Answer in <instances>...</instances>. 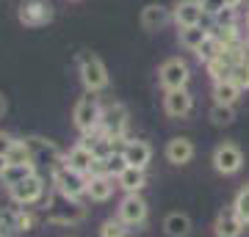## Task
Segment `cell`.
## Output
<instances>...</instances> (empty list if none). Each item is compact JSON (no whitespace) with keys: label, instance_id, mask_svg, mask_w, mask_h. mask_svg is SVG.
<instances>
[{"label":"cell","instance_id":"cell-1","mask_svg":"<svg viewBox=\"0 0 249 237\" xmlns=\"http://www.w3.org/2000/svg\"><path fill=\"white\" fill-rule=\"evenodd\" d=\"M100 119H103V105H100L97 94L86 91L72 108V124L78 127L80 135H94L100 130Z\"/></svg>","mask_w":249,"mask_h":237},{"label":"cell","instance_id":"cell-2","mask_svg":"<svg viewBox=\"0 0 249 237\" xmlns=\"http://www.w3.org/2000/svg\"><path fill=\"white\" fill-rule=\"evenodd\" d=\"M78 75H80V83L86 91L91 94H100V91H106L111 78H108V66L103 63V58L94 53H83L78 58Z\"/></svg>","mask_w":249,"mask_h":237},{"label":"cell","instance_id":"cell-3","mask_svg":"<svg viewBox=\"0 0 249 237\" xmlns=\"http://www.w3.org/2000/svg\"><path fill=\"white\" fill-rule=\"evenodd\" d=\"M86 215H89V210L78 199H64L61 193H55L47 202V221L58 223V226H75L80 221H86Z\"/></svg>","mask_w":249,"mask_h":237},{"label":"cell","instance_id":"cell-4","mask_svg":"<svg viewBox=\"0 0 249 237\" xmlns=\"http://www.w3.org/2000/svg\"><path fill=\"white\" fill-rule=\"evenodd\" d=\"M50 179H53L55 193H61L64 199H78L80 202L86 196V190H89V174H80V171L70 168L67 163L61 168H55L50 174Z\"/></svg>","mask_w":249,"mask_h":237},{"label":"cell","instance_id":"cell-5","mask_svg":"<svg viewBox=\"0 0 249 237\" xmlns=\"http://www.w3.org/2000/svg\"><path fill=\"white\" fill-rule=\"evenodd\" d=\"M25 143H28V149H31L34 163H36V166H45L50 174H53L55 168H61L64 163H67V155L58 149V143H55V141L31 135V138H25Z\"/></svg>","mask_w":249,"mask_h":237},{"label":"cell","instance_id":"cell-6","mask_svg":"<svg viewBox=\"0 0 249 237\" xmlns=\"http://www.w3.org/2000/svg\"><path fill=\"white\" fill-rule=\"evenodd\" d=\"M45 190H47L45 176H42V174H31L28 179L11 185L9 196H11V202L19 204V207H31V204H36V202H42V199H45Z\"/></svg>","mask_w":249,"mask_h":237},{"label":"cell","instance_id":"cell-7","mask_svg":"<svg viewBox=\"0 0 249 237\" xmlns=\"http://www.w3.org/2000/svg\"><path fill=\"white\" fill-rule=\"evenodd\" d=\"M127 119H130V113H127V108L122 102H108L103 108V119H100L97 132H103V135H108V138H114V141H124Z\"/></svg>","mask_w":249,"mask_h":237},{"label":"cell","instance_id":"cell-8","mask_svg":"<svg viewBox=\"0 0 249 237\" xmlns=\"http://www.w3.org/2000/svg\"><path fill=\"white\" fill-rule=\"evenodd\" d=\"M147 215H150V207H147L142 193H124V199L119 202V212H116V218L122 221L124 226H130V229L144 226Z\"/></svg>","mask_w":249,"mask_h":237},{"label":"cell","instance_id":"cell-9","mask_svg":"<svg viewBox=\"0 0 249 237\" xmlns=\"http://www.w3.org/2000/svg\"><path fill=\"white\" fill-rule=\"evenodd\" d=\"M188 80H191V69L183 58H166L158 69V83L166 91H175V88H186Z\"/></svg>","mask_w":249,"mask_h":237},{"label":"cell","instance_id":"cell-10","mask_svg":"<svg viewBox=\"0 0 249 237\" xmlns=\"http://www.w3.org/2000/svg\"><path fill=\"white\" fill-rule=\"evenodd\" d=\"M211 163H213V168L222 176H232L244 168V152H241L235 143L224 141V143H219L213 149V160H211Z\"/></svg>","mask_w":249,"mask_h":237},{"label":"cell","instance_id":"cell-11","mask_svg":"<svg viewBox=\"0 0 249 237\" xmlns=\"http://www.w3.org/2000/svg\"><path fill=\"white\" fill-rule=\"evenodd\" d=\"M17 19L25 28H42L53 22V6L47 0H25L17 9Z\"/></svg>","mask_w":249,"mask_h":237},{"label":"cell","instance_id":"cell-12","mask_svg":"<svg viewBox=\"0 0 249 237\" xmlns=\"http://www.w3.org/2000/svg\"><path fill=\"white\" fill-rule=\"evenodd\" d=\"M163 111H166V116H172V119H186V116L194 111V97H191V91H188V88L166 91V97H163Z\"/></svg>","mask_w":249,"mask_h":237},{"label":"cell","instance_id":"cell-13","mask_svg":"<svg viewBox=\"0 0 249 237\" xmlns=\"http://www.w3.org/2000/svg\"><path fill=\"white\" fill-rule=\"evenodd\" d=\"M205 9L202 0H180L175 11H172V19L178 22V28H191V25H202Z\"/></svg>","mask_w":249,"mask_h":237},{"label":"cell","instance_id":"cell-14","mask_svg":"<svg viewBox=\"0 0 249 237\" xmlns=\"http://www.w3.org/2000/svg\"><path fill=\"white\" fill-rule=\"evenodd\" d=\"M244 229H247V223L238 218V212L232 210V207L230 210H222L213 221V235L216 237H241Z\"/></svg>","mask_w":249,"mask_h":237},{"label":"cell","instance_id":"cell-15","mask_svg":"<svg viewBox=\"0 0 249 237\" xmlns=\"http://www.w3.org/2000/svg\"><path fill=\"white\" fill-rule=\"evenodd\" d=\"M122 160L127 163V166H136V168H147L152 160V146L147 143V141H127L122 146Z\"/></svg>","mask_w":249,"mask_h":237},{"label":"cell","instance_id":"cell-16","mask_svg":"<svg viewBox=\"0 0 249 237\" xmlns=\"http://www.w3.org/2000/svg\"><path fill=\"white\" fill-rule=\"evenodd\" d=\"M194 143L188 138H183V135H178V138L166 141V149H163V155H166V160H169L172 166H186V163H191L194 160Z\"/></svg>","mask_w":249,"mask_h":237},{"label":"cell","instance_id":"cell-17","mask_svg":"<svg viewBox=\"0 0 249 237\" xmlns=\"http://www.w3.org/2000/svg\"><path fill=\"white\" fill-rule=\"evenodd\" d=\"M172 19V11L160 3H147L142 9V28L144 31H160Z\"/></svg>","mask_w":249,"mask_h":237},{"label":"cell","instance_id":"cell-18","mask_svg":"<svg viewBox=\"0 0 249 237\" xmlns=\"http://www.w3.org/2000/svg\"><path fill=\"white\" fill-rule=\"evenodd\" d=\"M116 185L122 188L124 193H142V188L147 185V174H144V168L124 166L122 171L116 174Z\"/></svg>","mask_w":249,"mask_h":237},{"label":"cell","instance_id":"cell-19","mask_svg":"<svg viewBox=\"0 0 249 237\" xmlns=\"http://www.w3.org/2000/svg\"><path fill=\"white\" fill-rule=\"evenodd\" d=\"M94 158H97V155H94V152H91L86 143H80V141H78V143H75L70 152H67V166L75 168V171H80V174H89Z\"/></svg>","mask_w":249,"mask_h":237},{"label":"cell","instance_id":"cell-20","mask_svg":"<svg viewBox=\"0 0 249 237\" xmlns=\"http://www.w3.org/2000/svg\"><path fill=\"white\" fill-rule=\"evenodd\" d=\"M114 188H119V185H114V176H89V190H86V196H89L91 202L103 204L114 196Z\"/></svg>","mask_w":249,"mask_h":237},{"label":"cell","instance_id":"cell-21","mask_svg":"<svg viewBox=\"0 0 249 237\" xmlns=\"http://www.w3.org/2000/svg\"><path fill=\"white\" fill-rule=\"evenodd\" d=\"M163 235L166 237H188L191 235V218L186 212H169L163 218Z\"/></svg>","mask_w":249,"mask_h":237},{"label":"cell","instance_id":"cell-22","mask_svg":"<svg viewBox=\"0 0 249 237\" xmlns=\"http://www.w3.org/2000/svg\"><path fill=\"white\" fill-rule=\"evenodd\" d=\"M208 36H211V31H208V28H202V25L180 28V44H183L186 50H191V53H196V50L202 47Z\"/></svg>","mask_w":249,"mask_h":237},{"label":"cell","instance_id":"cell-23","mask_svg":"<svg viewBox=\"0 0 249 237\" xmlns=\"http://www.w3.org/2000/svg\"><path fill=\"white\" fill-rule=\"evenodd\" d=\"M238 97H241V88L230 78L213 83V102H219V105H235Z\"/></svg>","mask_w":249,"mask_h":237},{"label":"cell","instance_id":"cell-24","mask_svg":"<svg viewBox=\"0 0 249 237\" xmlns=\"http://www.w3.org/2000/svg\"><path fill=\"white\" fill-rule=\"evenodd\" d=\"M31 174H36V163H9L6 174L0 176V179L11 188V185H17V182H22V179H28Z\"/></svg>","mask_w":249,"mask_h":237},{"label":"cell","instance_id":"cell-25","mask_svg":"<svg viewBox=\"0 0 249 237\" xmlns=\"http://www.w3.org/2000/svg\"><path fill=\"white\" fill-rule=\"evenodd\" d=\"M224 50H227V47H224V44L213 36V31H211V36L205 39V44L199 47V50H196V58H199L202 63H211L213 58H219V55H222Z\"/></svg>","mask_w":249,"mask_h":237},{"label":"cell","instance_id":"cell-26","mask_svg":"<svg viewBox=\"0 0 249 237\" xmlns=\"http://www.w3.org/2000/svg\"><path fill=\"white\" fill-rule=\"evenodd\" d=\"M232 210L238 212V218L249 226V182L235 193V199H232Z\"/></svg>","mask_w":249,"mask_h":237},{"label":"cell","instance_id":"cell-27","mask_svg":"<svg viewBox=\"0 0 249 237\" xmlns=\"http://www.w3.org/2000/svg\"><path fill=\"white\" fill-rule=\"evenodd\" d=\"M127 229L119 218H106L100 223V237H127Z\"/></svg>","mask_w":249,"mask_h":237},{"label":"cell","instance_id":"cell-28","mask_svg":"<svg viewBox=\"0 0 249 237\" xmlns=\"http://www.w3.org/2000/svg\"><path fill=\"white\" fill-rule=\"evenodd\" d=\"M232 119H235L232 105H219V102H213V108H211V122L224 127V124H232Z\"/></svg>","mask_w":249,"mask_h":237},{"label":"cell","instance_id":"cell-29","mask_svg":"<svg viewBox=\"0 0 249 237\" xmlns=\"http://www.w3.org/2000/svg\"><path fill=\"white\" fill-rule=\"evenodd\" d=\"M9 163H34V158H31V149H28L25 138H17L14 149L9 152Z\"/></svg>","mask_w":249,"mask_h":237},{"label":"cell","instance_id":"cell-30","mask_svg":"<svg viewBox=\"0 0 249 237\" xmlns=\"http://www.w3.org/2000/svg\"><path fill=\"white\" fill-rule=\"evenodd\" d=\"M230 80L241 88V91H247L249 88V63H235L232 72H230Z\"/></svg>","mask_w":249,"mask_h":237},{"label":"cell","instance_id":"cell-31","mask_svg":"<svg viewBox=\"0 0 249 237\" xmlns=\"http://www.w3.org/2000/svg\"><path fill=\"white\" fill-rule=\"evenodd\" d=\"M34 226H36L34 212H28V210H17V218H14V232H31Z\"/></svg>","mask_w":249,"mask_h":237},{"label":"cell","instance_id":"cell-32","mask_svg":"<svg viewBox=\"0 0 249 237\" xmlns=\"http://www.w3.org/2000/svg\"><path fill=\"white\" fill-rule=\"evenodd\" d=\"M216 28H224V25H235V9H230V6H224L219 14L213 17Z\"/></svg>","mask_w":249,"mask_h":237},{"label":"cell","instance_id":"cell-33","mask_svg":"<svg viewBox=\"0 0 249 237\" xmlns=\"http://www.w3.org/2000/svg\"><path fill=\"white\" fill-rule=\"evenodd\" d=\"M14 143H17L14 135H9V132L0 130V155H3V158H9V152L14 149Z\"/></svg>","mask_w":249,"mask_h":237},{"label":"cell","instance_id":"cell-34","mask_svg":"<svg viewBox=\"0 0 249 237\" xmlns=\"http://www.w3.org/2000/svg\"><path fill=\"white\" fill-rule=\"evenodd\" d=\"M224 6H227L224 0H202V9H205V14H208V17H216Z\"/></svg>","mask_w":249,"mask_h":237},{"label":"cell","instance_id":"cell-35","mask_svg":"<svg viewBox=\"0 0 249 237\" xmlns=\"http://www.w3.org/2000/svg\"><path fill=\"white\" fill-rule=\"evenodd\" d=\"M6 168H9V158H3V155H0V176L6 174Z\"/></svg>","mask_w":249,"mask_h":237},{"label":"cell","instance_id":"cell-36","mask_svg":"<svg viewBox=\"0 0 249 237\" xmlns=\"http://www.w3.org/2000/svg\"><path fill=\"white\" fill-rule=\"evenodd\" d=\"M6 108H9V102H6V97H3V94H0V119L6 116Z\"/></svg>","mask_w":249,"mask_h":237},{"label":"cell","instance_id":"cell-37","mask_svg":"<svg viewBox=\"0 0 249 237\" xmlns=\"http://www.w3.org/2000/svg\"><path fill=\"white\" fill-rule=\"evenodd\" d=\"M224 3H227L230 9H238V6H241V3H244V0H224Z\"/></svg>","mask_w":249,"mask_h":237},{"label":"cell","instance_id":"cell-38","mask_svg":"<svg viewBox=\"0 0 249 237\" xmlns=\"http://www.w3.org/2000/svg\"><path fill=\"white\" fill-rule=\"evenodd\" d=\"M247 31H249V11H247Z\"/></svg>","mask_w":249,"mask_h":237}]
</instances>
